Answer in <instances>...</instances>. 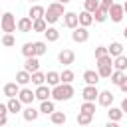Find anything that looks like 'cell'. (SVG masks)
<instances>
[{
  "mask_svg": "<svg viewBox=\"0 0 127 127\" xmlns=\"http://www.w3.org/2000/svg\"><path fill=\"white\" fill-rule=\"evenodd\" d=\"M52 97L54 101H67L73 97V87L71 83H58L52 87Z\"/></svg>",
  "mask_w": 127,
  "mask_h": 127,
  "instance_id": "obj_1",
  "label": "cell"
},
{
  "mask_svg": "<svg viewBox=\"0 0 127 127\" xmlns=\"http://www.w3.org/2000/svg\"><path fill=\"white\" fill-rule=\"evenodd\" d=\"M64 14H65V10H64V4L56 0V2L48 4L44 18H46V22H48V24H56V22L60 20V16H64Z\"/></svg>",
  "mask_w": 127,
  "mask_h": 127,
  "instance_id": "obj_2",
  "label": "cell"
},
{
  "mask_svg": "<svg viewBox=\"0 0 127 127\" xmlns=\"http://www.w3.org/2000/svg\"><path fill=\"white\" fill-rule=\"evenodd\" d=\"M111 71H113V58L109 54L97 58V73H99V77H111Z\"/></svg>",
  "mask_w": 127,
  "mask_h": 127,
  "instance_id": "obj_3",
  "label": "cell"
},
{
  "mask_svg": "<svg viewBox=\"0 0 127 127\" xmlns=\"http://www.w3.org/2000/svg\"><path fill=\"white\" fill-rule=\"evenodd\" d=\"M16 18H14V14L12 12H4L2 14V18H0V26H2V30L6 32V34H12V32H16Z\"/></svg>",
  "mask_w": 127,
  "mask_h": 127,
  "instance_id": "obj_4",
  "label": "cell"
},
{
  "mask_svg": "<svg viewBox=\"0 0 127 127\" xmlns=\"http://www.w3.org/2000/svg\"><path fill=\"white\" fill-rule=\"evenodd\" d=\"M71 40L77 42V44L87 42V40H89V32H87V28H85V26H77V28H73V32H71Z\"/></svg>",
  "mask_w": 127,
  "mask_h": 127,
  "instance_id": "obj_5",
  "label": "cell"
},
{
  "mask_svg": "<svg viewBox=\"0 0 127 127\" xmlns=\"http://www.w3.org/2000/svg\"><path fill=\"white\" fill-rule=\"evenodd\" d=\"M58 62L62 64V65H71L73 62H75V54L71 52V50H67V48H64L60 54H58Z\"/></svg>",
  "mask_w": 127,
  "mask_h": 127,
  "instance_id": "obj_6",
  "label": "cell"
},
{
  "mask_svg": "<svg viewBox=\"0 0 127 127\" xmlns=\"http://www.w3.org/2000/svg\"><path fill=\"white\" fill-rule=\"evenodd\" d=\"M97 95H99L97 85H87V83H85V87L81 89V97H83V101H95Z\"/></svg>",
  "mask_w": 127,
  "mask_h": 127,
  "instance_id": "obj_7",
  "label": "cell"
},
{
  "mask_svg": "<svg viewBox=\"0 0 127 127\" xmlns=\"http://www.w3.org/2000/svg\"><path fill=\"white\" fill-rule=\"evenodd\" d=\"M123 14H125V10H123V4H111V8H109V18L113 20V22H121L123 20Z\"/></svg>",
  "mask_w": 127,
  "mask_h": 127,
  "instance_id": "obj_8",
  "label": "cell"
},
{
  "mask_svg": "<svg viewBox=\"0 0 127 127\" xmlns=\"http://www.w3.org/2000/svg\"><path fill=\"white\" fill-rule=\"evenodd\" d=\"M32 26H34V20H32L30 16H22V18L18 20V24H16L18 32H22V34H28V32H32Z\"/></svg>",
  "mask_w": 127,
  "mask_h": 127,
  "instance_id": "obj_9",
  "label": "cell"
},
{
  "mask_svg": "<svg viewBox=\"0 0 127 127\" xmlns=\"http://www.w3.org/2000/svg\"><path fill=\"white\" fill-rule=\"evenodd\" d=\"M64 26L69 28V30L77 28V26H79V18H77V14H75V12H65V14H64Z\"/></svg>",
  "mask_w": 127,
  "mask_h": 127,
  "instance_id": "obj_10",
  "label": "cell"
},
{
  "mask_svg": "<svg viewBox=\"0 0 127 127\" xmlns=\"http://www.w3.org/2000/svg\"><path fill=\"white\" fill-rule=\"evenodd\" d=\"M50 97H52V85H46V83L36 85V99L44 101V99H50Z\"/></svg>",
  "mask_w": 127,
  "mask_h": 127,
  "instance_id": "obj_11",
  "label": "cell"
},
{
  "mask_svg": "<svg viewBox=\"0 0 127 127\" xmlns=\"http://www.w3.org/2000/svg\"><path fill=\"white\" fill-rule=\"evenodd\" d=\"M18 97H20V101H22V103L30 105V103L36 99V91H32L30 87H22V89H20V93H18Z\"/></svg>",
  "mask_w": 127,
  "mask_h": 127,
  "instance_id": "obj_12",
  "label": "cell"
},
{
  "mask_svg": "<svg viewBox=\"0 0 127 127\" xmlns=\"http://www.w3.org/2000/svg\"><path fill=\"white\" fill-rule=\"evenodd\" d=\"M113 93L109 91V89H105V91H99V95H97V103L101 105V107H109L111 103H113Z\"/></svg>",
  "mask_w": 127,
  "mask_h": 127,
  "instance_id": "obj_13",
  "label": "cell"
},
{
  "mask_svg": "<svg viewBox=\"0 0 127 127\" xmlns=\"http://www.w3.org/2000/svg\"><path fill=\"white\" fill-rule=\"evenodd\" d=\"M24 69H26V71H30V73L38 71V69H40L38 56H30V58H26V62H24Z\"/></svg>",
  "mask_w": 127,
  "mask_h": 127,
  "instance_id": "obj_14",
  "label": "cell"
},
{
  "mask_svg": "<svg viewBox=\"0 0 127 127\" xmlns=\"http://www.w3.org/2000/svg\"><path fill=\"white\" fill-rule=\"evenodd\" d=\"M18 93H20V83L18 81H10V83L4 85V95L6 97H16Z\"/></svg>",
  "mask_w": 127,
  "mask_h": 127,
  "instance_id": "obj_15",
  "label": "cell"
},
{
  "mask_svg": "<svg viewBox=\"0 0 127 127\" xmlns=\"http://www.w3.org/2000/svg\"><path fill=\"white\" fill-rule=\"evenodd\" d=\"M83 81H85L87 85H97V81H99V73L93 71V69H85V71H83Z\"/></svg>",
  "mask_w": 127,
  "mask_h": 127,
  "instance_id": "obj_16",
  "label": "cell"
},
{
  "mask_svg": "<svg viewBox=\"0 0 127 127\" xmlns=\"http://www.w3.org/2000/svg\"><path fill=\"white\" fill-rule=\"evenodd\" d=\"M123 115H125V113H123V109H121V107H113V105H109L107 117H109L111 121H117V123H119V121L123 119Z\"/></svg>",
  "mask_w": 127,
  "mask_h": 127,
  "instance_id": "obj_17",
  "label": "cell"
},
{
  "mask_svg": "<svg viewBox=\"0 0 127 127\" xmlns=\"http://www.w3.org/2000/svg\"><path fill=\"white\" fill-rule=\"evenodd\" d=\"M44 14H46V8H44V6H40V4H34V6L30 8V12H28V16H30L32 20L44 18Z\"/></svg>",
  "mask_w": 127,
  "mask_h": 127,
  "instance_id": "obj_18",
  "label": "cell"
},
{
  "mask_svg": "<svg viewBox=\"0 0 127 127\" xmlns=\"http://www.w3.org/2000/svg\"><path fill=\"white\" fill-rule=\"evenodd\" d=\"M8 111L10 113H18V111H22V101H20V97H8Z\"/></svg>",
  "mask_w": 127,
  "mask_h": 127,
  "instance_id": "obj_19",
  "label": "cell"
},
{
  "mask_svg": "<svg viewBox=\"0 0 127 127\" xmlns=\"http://www.w3.org/2000/svg\"><path fill=\"white\" fill-rule=\"evenodd\" d=\"M22 115H24V119H26V121H36V119H38V115H40V109H34V107H32V103H30V105L22 111Z\"/></svg>",
  "mask_w": 127,
  "mask_h": 127,
  "instance_id": "obj_20",
  "label": "cell"
},
{
  "mask_svg": "<svg viewBox=\"0 0 127 127\" xmlns=\"http://www.w3.org/2000/svg\"><path fill=\"white\" fill-rule=\"evenodd\" d=\"M50 121H52L54 125H64V123L67 121V115H65L64 111H54V113H50Z\"/></svg>",
  "mask_w": 127,
  "mask_h": 127,
  "instance_id": "obj_21",
  "label": "cell"
},
{
  "mask_svg": "<svg viewBox=\"0 0 127 127\" xmlns=\"http://www.w3.org/2000/svg\"><path fill=\"white\" fill-rule=\"evenodd\" d=\"M77 18H79V26H85V28H87V26H91V24H93V14H91V12H87V10L79 12V16H77Z\"/></svg>",
  "mask_w": 127,
  "mask_h": 127,
  "instance_id": "obj_22",
  "label": "cell"
},
{
  "mask_svg": "<svg viewBox=\"0 0 127 127\" xmlns=\"http://www.w3.org/2000/svg\"><path fill=\"white\" fill-rule=\"evenodd\" d=\"M113 69H121V71L127 69V56H125V54L113 58Z\"/></svg>",
  "mask_w": 127,
  "mask_h": 127,
  "instance_id": "obj_23",
  "label": "cell"
},
{
  "mask_svg": "<svg viewBox=\"0 0 127 127\" xmlns=\"http://www.w3.org/2000/svg\"><path fill=\"white\" fill-rule=\"evenodd\" d=\"M107 52H109L111 58H117V56L123 54V44H121V42H111V46L107 48Z\"/></svg>",
  "mask_w": 127,
  "mask_h": 127,
  "instance_id": "obj_24",
  "label": "cell"
},
{
  "mask_svg": "<svg viewBox=\"0 0 127 127\" xmlns=\"http://www.w3.org/2000/svg\"><path fill=\"white\" fill-rule=\"evenodd\" d=\"M16 81H18L20 85H26V83H30V81H32V73H30V71H26V69H20V71L16 73Z\"/></svg>",
  "mask_w": 127,
  "mask_h": 127,
  "instance_id": "obj_25",
  "label": "cell"
},
{
  "mask_svg": "<svg viewBox=\"0 0 127 127\" xmlns=\"http://www.w3.org/2000/svg\"><path fill=\"white\" fill-rule=\"evenodd\" d=\"M107 18H109V10H105V8H101V6L93 12V20H95V22H99V24H101V22H105Z\"/></svg>",
  "mask_w": 127,
  "mask_h": 127,
  "instance_id": "obj_26",
  "label": "cell"
},
{
  "mask_svg": "<svg viewBox=\"0 0 127 127\" xmlns=\"http://www.w3.org/2000/svg\"><path fill=\"white\" fill-rule=\"evenodd\" d=\"M46 83H48V85H52V87H54V85H58V83H62L60 73H58V71H48V73H46Z\"/></svg>",
  "mask_w": 127,
  "mask_h": 127,
  "instance_id": "obj_27",
  "label": "cell"
},
{
  "mask_svg": "<svg viewBox=\"0 0 127 127\" xmlns=\"http://www.w3.org/2000/svg\"><path fill=\"white\" fill-rule=\"evenodd\" d=\"M56 111V105H54V101H50V99H44L42 101V105H40V113H44V115H50V113H54Z\"/></svg>",
  "mask_w": 127,
  "mask_h": 127,
  "instance_id": "obj_28",
  "label": "cell"
},
{
  "mask_svg": "<svg viewBox=\"0 0 127 127\" xmlns=\"http://www.w3.org/2000/svg\"><path fill=\"white\" fill-rule=\"evenodd\" d=\"M44 36H46V40L48 42H58L60 40V32L54 28V26H50V28H46V32H44Z\"/></svg>",
  "mask_w": 127,
  "mask_h": 127,
  "instance_id": "obj_29",
  "label": "cell"
},
{
  "mask_svg": "<svg viewBox=\"0 0 127 127\" xmlns=\"http://www.w3.org/2000/svg\"><path fill=\"white\" fill-rule=\"evenodd\" d=\"M46 28H48V22H46V18H38V20H34V26H32V32H46Z\"/></svg>",
  "mask_w": 127,
  "mask_h": 127,
  "instance_id": "obj_30",
  "label": "cell"
},
{
  "mask_svg": "<svg viewBox=\"0 0 127 127\" xmlns=\"http://www.w3.org/2000/svg\"><path fill=\"white\" fill-rule=\"evenodd\" d=\"M123 79H125V71H121V69H113L111 71V83L113 85H119Z\"/></svg>",
  "mask_w": 127,
  "mask_h": 127,
  "instance_id": "obj_31",
  "label": "cell"
},
{
  "mask_svg": "<svg viewBox=\"0 0 127 127\" xmlns=\"http://www.w3.org/2000/svg\"><path fill=\"white\" fill-rule=\"evenodd\" d=\"M91 121H93V115L91 113H85V111H79L77 113V123L79 125H89Z\"/></svg>",
  "mask_w": 127,
  "mask_h": 127,
  "instance_id": "obj_32",
  "label": "cell"
},
{
  "mask_svg": "<svg viewBox=\"0 0 127 127\" xmlns=\"http://www.w3.org/2000/svg\"><path fill=\"white\" fill-rule=\"evenodd\" d=\"M22 54H24V58L36 56V48H34V42H26V44L22 46Z\"/></svg>",
  "mask_w": 127,
  "mask_h": 127,
  "instance_id": "obj_33",
  "label": "cell"
},
{
  "mask_svg": "<svg viewBox=\"0 0 127 127\" xmlns=\"http://www.w3.org/2000/svg\"><path fill=\"white\" fill-rule=\"evenodd\" d=\"M32 83H34V85H42V83H46V73H42L40 69L34 71V73H32Z\"/></svg>",
  "mask_w": 127,
  "mask_h": 127,
  "instance_id": "obj_34",
  "label": "cell"
},
{
  "mask_svg": "<svg viewBox=\"0 0 127 127\" xmlns=\"http://www.w3.org/2000/svg\"><path fill=\"white\" fill-rule=\"evenodd\" d=\"M60 77H62V83H71L73 77H75V73H73L71 69H64V71L60 73Z\"/></svg>",
  "mask_w": 127,
  "mask_h": 127,
  "instance_id": "obj_35",
  "label": "cell"
},
{
  "mask_svg": "<svg viewBox=\"0 0 127 127\" xmlns=\"http://www.w3.org/2000/svg\"><path fill=\"white\" fill-rule=\"evenodd\" d=\"M97 8H99V0H85V2H83V10H87V12H91V14H93Z\"/></svg>",
  "mask_w": 127,
  "mask_h": 127,
  "instance_id": "obj_36",
  "label": "cell"
},
{
  "mask_svg": "<svg viewBox=\"0 0 127 127\" xmlns=\"http://www.w3.org/2000/svg\"><path fill=\"white\" fill-rule=\"evenodd\" d=\"M34 48H36V56H44L48 52V44L46 42H34Z\"/></svg>",
  "mask_w": 127,
  "mask_h": 127,
  "instance_id": "obj_37",
  "label": "cell"
},
{
  "mask_svg": "<svg viewBox=\"0 0 127 127\" xmlns=\"http://www.w3.org/2000/svg\"><path fill=\"white\" fill-rule=\"evenodd\" d=\"M79 111H85V113H95V101H83V105L79 107Z\"/></svg>",
  "mask_w": 127,
  "mask_h": 127,
  "instance_id": "obj_38",
  "label": "cell"
},
{
  "mask_svg": "<svg viewBox=\"0 0 127 127\" xmlns=\"http://www.w3.org/2000/svg\"><path fill=\"white\" fill-rule=\"evenodd\" d=\"M14 44H16V40H14V36H12V34H4V36H2V46L12 48Z\"/></svg>",
  "mask_w": 127,
  "mask_h": 127,
  "instance_id": "obj_39",
  "label": "cell"
},
{
  "mask_svg": "<svg viewBox=\"0 0 127 127\" xmlns=\"http://www.w3.org/2000/svg\"><path fill=\"white\" fill-rule=\"evenodd\" d=\"M105 54H109L105 46H97V48H95V60H97V58H101V56H105Z\"/></svg>",
  "mask_w": 127,
  "mask_h": 127,
  "instance_id": "obj_40",
  "label": "cell"
},
{
  "mask_svg": "<svg viewBox=\"0 0 127 127\" xmlns=\"http://www.w3.org/2000/svg\"><path fill=\"white\" fill-rule=\"evenodd\" d=\"M111 4H113L111 0H101V2H99V6H101V8H105V10H109V8H111Z\"/></svg>",
  "mask_w": 127,
  "mask_h": 127,
  "instance_id": "obj_41",
  "label": "cell"
},
{
  "mask_svg": "<svg viewBox=\"0 0 127 127\" xmlns=\"http://www.w3.org/2000/svg\"><path fill=\"white\" fill-rule=\"evenodd\" d=\"M117 87H119V89H121L123 93H127V75H125V79H123V81H121V83H119Z\"/></svg>",
  "mask_w": 127,
  "mask_h": 127,
  "instance_id": "obj_42",
  "label": "cell"
},
{
  "mask_svg": "<svg viewBox=\"0 0 127 127\" xmlns=\"http://www.w3.org/2000/svg\"><path fill=\"white\" fill-rule=\"evenodd\" d=\"M8 113V105L6 103H0V115H6Z\"/></svg>",
  "mask_w": 127,
  "mask_h": 127,
  "instance_id": "obj_43",
  "label": "cell"
},
{
  "mask_svg": "<svg viewBox=\"0 0 127 127\" xmlns=\"http://www.w3.org/2000/svg\"><path fill=\"white\" fill-rule=\"evenodd\" d=\"M121 109H123V113L127 115V97H125V99L121 101Z\"/></svg>",
  "mask_w": 127,
  "mask_h": 127,
  "instance_id": "obj_44",
  "label": "cell"
},
{
  "mask_svg": "<svg viewBox=\"0 0 127 127\" xmlns=\"http://www.w3.org/2000/svg\"><path fill=\"white\" fill-rule=\"evenodd\" d=\"M8 123V119H6V115H0V125H6Z\"/></svg>",
  "mask_w": 127,
  "mask_h": 127,
  "instance_id": "obj_45",
  "label": "cell"
},
{
  "mask_svg": "<svg viewBox=\"0 0 127 127\" xmlns=\"http://www.w3.org/2000/svg\"><path fill=\"white\" fill-rule=\"evenodd\" d=\"M123 38H125V40H127V26H125V28H123Z\"/></svg>",
  "mask_w": 127,
  "mask_h": 127,
  "instance_id": "obj_46",
  "label": "cell"
},
{
  "mask_svg": "<svg viewBox=\"0 0 127 127\" xmlns=\"http://www.w3.org/2000/svg\"><path fill=\"white\" fill-rule=\"evenodd\" d=\"M123 10H125V14H127V0H125V4H123Z\"/></svg>",
  "mask_w": 127,
  "mask_h": 127,
  "instance_id": "obj_47",
  "label": "cell"
},
{
  "mask_svg": "<svg viewBox=\"0 0 127 127\" xmlns=\"http://www.w3.org/2000/svg\"><path fill=\"white\" fill-rule=\"evenodd\" d=\"M58 2H62V4H67V2H69V0H58Z\"/></svg>",
  "mask_w": 127,
  "mask_h": 127,
  "instance_id": "obj_48",
  "label": "cell"
},
{
  "mask_svg": "<svg viewBox=\"0 0 127 127\" xmlns=\"http://www.w3.org/2000/svg\"><path fill=\"white\" fill-rule=\"evenodd\" d=\"M30 2H38V0H30Z\"/></svg>",
  "mask_w": 127,
  "mask_h": 127,
  "instance_id": "obj_49",
  "label": "cell"
},
{
  "mask_svg": "<svg viewBox=\"0 0 127 127\" xmlns=\"http://www.w3.org/2000/svg\"><path fill=\"white\" fill-rule=\"evenodd\" d=\"M0 18H2V12H0Z\"/></svg>",
  "mask_w": 127,
  "mask_h": 127,
  "instance_id": "obj_50",
  "label": "cell"
},
{
  "mask_svg": "<svg viewBox=\"0 0 127 127\" xmlns=\"http://www.w3.org/2000/svg\"><path fill=\"white\" fill-rule=\"evenodd\" d=\"M99 2H101V0H99Z\"/></svg>",
  "mask_w": 127,
  "mask_h": 127,
  "instance_id": "obj_51",
  "label": "cell"
}]
</instances>
